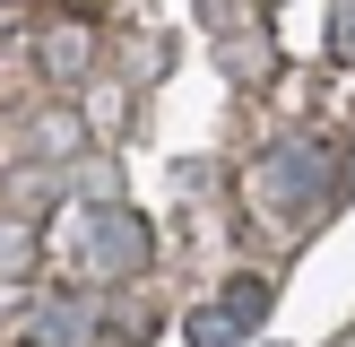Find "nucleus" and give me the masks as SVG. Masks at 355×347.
<instances>
[{
	"instance_id": "nucleus-1",
	"label": "nucleus",
	"mask_w": 355,
	"mask_h": 347,
	"mask_svg": "<svg viewBox=\"0 0 355 347\" xmlns=\"http://www.w3.org/2000/svg\"><path fill=\"white\" fill-rule=\"evenodd\" d=\"M329 35H338V52L355 61V0H338V26H329Z\"/></svg>"
}]
</instances>
